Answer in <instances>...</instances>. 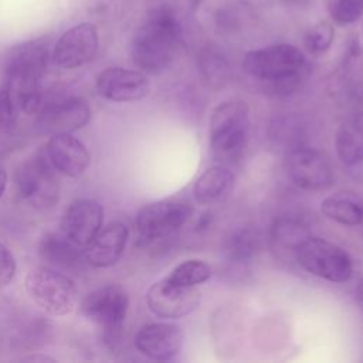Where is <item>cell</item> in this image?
I'll return each mask as SVG.
<instances>
[{
    "label": "cell",
    "instance_id": "obj_1",
    "mask_svg": "<svg viewBox=\"0 0 363 363\" xmlns=\"http://www.w3.org/2000/svg\"><path fill=\"white\" fill-rule=\"evenodd\" d=\"M182 40V28L169 6L152 9L135 31L130 54L135 65L147 74H160L174 61Z\"/></svg>",
    "mask_w": 363,
    "mask_h": 363
},
{
    "label": "cell",
    "instance_id": "obj_2",
    "mask_svg": "<svg viewBox=\"0 0 363 363\" xmlns=\"http://www.w3.org/2000/svg\"><path fill=\"white\" fill-rule=\"evenodd\" d=\"M244 71L264 82L277 95H286L301 82L306 60L303 52L286 43L251 50L242 60Z\"/></svg>",
    "mask_w": 363,
    "mask_h": 363
},
{
    "label": "cell",
    "instance_id": "obj_3",
    "mask_svg": "<svg viewBox=\"0 0 363 363\" xmlns=\"http://www.w3.org/2000/svg\"><path fill=\"white\" fill-rule=\"evenodd\" d=\"M250 130V112L242 101L217 105L210 118V149L217 164L231 167L240 162Z\"/></svg>",
    "mask_w": 363,
    "mask_h": 363
},
{
    "label": "cell",
    "instance_id": "obj_4",
    "mask_svg": "<svg viewBox=\"0 0 363 363\" xmlns=\"http://www.w3.org/2000/svg\"><path fill=\"white\" fill-rule=\"evenodd\" d=\"M295 257L305 271L330 282H346L353 274V261L346 250L319 237L309 235Z\"/></svg>",
    "mask_w": 363,
    "mask_h": 363
},
{
    "label": "cell",
    "instance_id": "obj_5",
    "mask_svg": "<svg viewBox=\"0 0 363 363\" xmlns=\"http://www.w3.org/2000/svg\"><path fill=\"white\" fill-rule=\"evenodd\" d=\"M30 298L54 316L69 313L77 303V288L71 278L48 267L34 268L26 277Z\"/></svg>",
    "mask_w": 363,
    "mask_h": 363
},
{
    "label": "cell",
    "instance_id": "obj_6",
    "mask_svg": "<svg viewBox=\"0 0 363 363\" xmlns=\"http://www.w3.org/2000/svg\"><path fill=\"white\" fill-rule=\"evenodd\" d=\"M189 203L177 199L153 201L142 207L136 216V230L145 241H153L170 235L190 217Z\"/></svg>",
    "mask_w": 363,
    "mask_h": 363
},
{
    "label": "cell",
    "instance_id": "obj_7",
    "mask_svg": "<svg viewBox=\"0 0 363 363\" xmlns=\"http://www.w3.org/2000/svg\"><path fill=\"white\" fill-rule=\"evenodd\" d=\"M129 306V296L125 288L116 284L105 285L91 292L82 302V313L105 329L106 335L115 337L122 328Z\"/></svg>",
    "mask_w": 363,
    "mask_h": 363
},
{
    "label": "cell",
    "instance_id": "obj_8",
    "mask_svg": "<svg viewBox=\"0 0 363 363\" xmlns=\"http://www.w3.org/2000/svg\"><path fill=\"white\" fill-rule=\"evenodd\" d=\"M54 170L45 153H40L33 160L23 163L14 177L18 196L33 201L35 206L51 204L57 197Z\"/></svg>",
    "mask_w": 363,
    "mask_h": 363
},
{
    "label": "cell",
    "instance_id": "obj_9",
    "mask_svg": "<svg viewBox=\"0 0 363 363\" xmlns=\"http://www.w3.org/2000/svg\"><path fill=\"white\" fill-rule=\"evenodd\" d=\"M146 302L156 316L179 319L191 313L199 306L200 292L196 286L177 285L163 278L147 289Z\"/></svg>",
    "mask_w": 363,
    "mask_h": 363
},
{
    "label": "cell",
    "instance_id": "obj_10",
    "mask_svg": "<svg viewBox=\"0 0 363 363\" xmlns=\"http://www.w3.org/2000/svg\"><path fill=\"white\" fill-rule=\"evenodd\" d=\"M38 126L47 133H71L84 128L91 119V106L82 98L45 99L38 111Z\"/></svg>",
    "mask_w": 363,
    "mask_h": 363
},
{
    "label": "cell",
    "instance_id": "obj_11",
    "mask_svg": "<svg viewBox=\"0 0 363 363\" xmlns=\"http://www.w3.org/2000/svg\"><path fill=\"white\" fill-rule=\"evenodd\" d=\"M289 179L303 190H322L332 183V169L318 150L294 147L285 160Z\"/></svg>",
    "mask_w": 363,
    "mask_h": 363
},
{
    "label": "cell",
    "instance_id": "obj_12",
    "mask_svg": "<svg viewBox=\"0 0 363 363\" xmlns=\"http://www.w3.org/2000/svg\"><path fill=\"white\" fill-rule=\"evenodd\" d=\"M98 33L94 24L81 23L67 30L55 44L52 60L61 68H77L86 64L96 52Z\"/></svg>",
    "mask_w": 363,
    "mask_h": 363
},
{
    "label": "cell",
    "instance_id": "obj_13",
    "mask_svg": "<svg viewBox=\"0 0 363 363\" xmlns=\"http://www.w3.org/2000/svg\"><path fill=\"white\" fill-rule=\"evenodd\" d=\"M96 88L106 99L113 102H130L145 98L150 91V84L140 71L111 67L98 75Z\"/></svg>",
    "mask_w": 363,
    "mask_h": 363
},
{
    "label": "cell",
    "instance_id": "obj_14",
    "mask_svg": "<svg viewBox=\"0 0 363 363\" xmlns=\"http://www.w3.org/2000/svg\"><path fill=\"white\" fill-rule=\"evenodd\" d=\"M104 210L91 199L74 201L62 217V234L79 247H86L101 230Z\"/></svg>",
    "mask_w": 363,
    "mask_h": 363
},
{
    "label": "cell",
    "instance_id": "obj_15",
    "mask_svg": "<svg viewBox=\"0 0 363 363\" xmlns=\"http://www.w3.org/2000/svg\"><path fill=\"white\" fill-rule=\"evenodd\" d=\"M135 346L150 359L169 360L183 346V330L173 323H146L138 330Z\"/></svg>",
    "mask_w": 363,
    "mask_h": 363
},
{
    "label": "cell",
    "instance_id": "obj_16",
    "mask_svg": "<svg viewBox=\"0 0 363 363\" xmlns=\"http://www.w3.org/2000/svg\"><path fill=\"white\" fill-rule=\"evenodd\" d=\"M45 155L55 170L75 177L84 173L91 156L81 140L69 133H55L45 146Z\"/></svg>",
    "mask_w": 363,
    "mask_h": 363
},
{
    "label": "cell",
    "instance_id": "obj_17",
    "mask_svg": "<svg viewBox=\"0 0 363 363\" xmlns=\"http://www.w3.org/2000/svg\"><path fill=\"white\" fill-rule=\"evenodd\" d=\"M129 237V230L122 223H111L99 230L86 245L85 258L96 268H105L116 264L122 257Z\"/></svg>",
    "mask_w": 363,
    "mask_h": 363
},
{
    "label": "cell",
    "instance_id": "obj_18",
    "mask_svg": "<svg viewBox=\"0 0 363 363\" xmlns=\"http://www.w3.org/2000/svg\"><path fill=\"white\" fill-rule=\"evenodd\" d=\"M40 257L51 269L68 274H78L84 267L85 252L64 234L50 233L40 244Z\"/></svg>",
    "mask_w": 363,
    "mask_h": 363
},
{
    "label": "cell",
    "instance_id": "obj_19",
    "mask_svg": "<svg viewBox=\"0 0 363 363\" xmlns=\"http://www.w3.org/2000/svg\"><path fill=\"white\" fill-rule=\"evenodd\" d=\"M337 157L346 166L363 160V112L347 115L339 125L335 135Z\"/></svg>",
    "mask_w": 363,
    "mask_h": 363
},
{
    "label": "cell",
    "instance_id": "obj_20",
    "mask_svg": "<svg viewBox=\"0 0 363 363\" xmlns=\"http://www.w3.org/2000/svg\"><path fill=\"white\" fill-rule=\"evenodd\" d=\"M234 186L233 172L221 164L204 170L193 186V196L199 204L211 206L223 201Z\"/></svg>",
    "mask_w": 363,
    "mask_h": 363
},
{
    "label": "cell",
    "instance_id": "obj_21",
    "mask_svg": "<svg viewBox=\"0 0 363 363\" xmlns=\"http://www.w3.org/2000/svg\"><path fill=\"white\" fill-rule=\"evenodd\" d=\"M320 211L328 218L343 225L363 223V200L353 193L339 191L328 196L320 203Z\"/></svg>",
    "mask_w": 363,
    "mask_h": 363
},
{
    "label": "cell",
    "instance_id": "obj_22",
    "mask_svg": "<svg viewBox=\"0 0 363 363\" xmlns=\"http://www.w3.org/2000/svg\"><path fill=\"white\" fill-rule=\"evenodd\" d=\"M308 225L301 220L289 216H282L275 220L271 227V241L275 248L282 251L296 252L298 247L309 237Z\"/></svg>",
    "mask_w": 363,
    "mask_h": 363
},
{
    "label": "cell",
    "instance_id": "obj_23",
    "mask_svg": "<svg viewBox=\"0 0 363 363\" xmlns=\"http://www.w3.org/2000/svg\"><path fill=\"white\" fill-rule=\"evenodd\" d=\"M261 237L252 228H241L234 231L225 241V254L231 261L244 262L255 255L259 250Z\"/></svg>",
    "mask_w": 363,
    "mask_h": 363
},
{
    "label": "cell",
    "instance_id": "obj_24",
    "mask_svg": "<svg viewBox=\"0 0 363 363\" xmlns=\"http://www.w3.org/2000/svg\"><path fill=\"white\" fill-rule=\"evenodd\" d=\"M211 277V268L201 259H187L176 265L166 277L169 281L183 286H197Z\"/></svg>",
    "mask_w": 363,
    "mask_h": 363
},
{
    "label": "cell",
    "instance_id": "obj_25",
    "mask_svg": "<svg viewBox=\"0 0 363 363\" xmlns=\"http://www.w3.org/2000/svg\"><path fill=\"white\" fill-rule=\"evenodd\" d=\"M333 37L335 30L332 23L328 20H320L305 34V47L312 54H322L332 45Z\"/></svg>",
    "mask_w": 363,
    "mask_h": 363
},
{
    "label": "cell",
    "instance_id": "obj_26",
    "mask_svg": "<svg viewBox=\"0 0 363 363\" xmlns=\"http://www.w3.org/2000/svg\"><path fill=\"white\" fill-rule=\"evenodd\" d=\"M329 13L336 24H352L363 16V0H332Z\"/></svg>",
    "mask_w": 363,
    "mask_h": 363
},
{
    "label": "cell",
    "instance_id": "obj_27",
    "mask_svg": "<svg viewBox=\"0 0 363 363\" xmlns=\"http://www.w3.org/2000/svg\"><path fill=\"white\" fill-rule=\"evenodd\" d=\"M16 274V261L11 251L0 242V286L11 282Z\"/></svg>",
    "mask_w": 363,
    "mask_h": 363
},
{
    "label": "cell",
    "instance_id": "obj_28",
    "mask_svg": "<svg viewBox=\"0 0 363 363\" xmlns=\"http://www.w3.org/2000/svg\"><path fill=\"white\" fill-rule=\"evenodd\" d=\"M354 295H356V302H357L359 308L363 311V279L357 284Z\"/></svg>",
    "mask_w": 363,
    "mask_h": 363
},
{
    "label": "cell",
    "instance_id": "obj_29",
    "mask_svg": "<svg viewBox=\"0 0 363 363\" xmlns=\"http://www.w3.org/2000/svg\"><path fill=\"white\" fill-rule=\"evenodd\" d=\"M6 186H7V173H6V170L0 169V197L3 196V193L6 190Z\"/></svg>",
    "mask_w": 363,
    "mask_h": 363
},
{
    "label": "cell",
    "instance_id": "obj_30",
    "mask_svg": "<svg viewBox=\"0 0 363 363\" xmlns=\"http://www.w3.org/2000/svg\"><path fill=\"white\" fill-rule=\"evenodd\" d=\"M285 3H288V4H305L308 0H284Z\"/></svg>",
    "mask_w": 363,
    "mask_h": 363
}]
</instances>
